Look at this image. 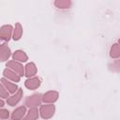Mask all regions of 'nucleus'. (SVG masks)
Segmentation results:
<instances>
[{
	"label": "nucleus",
	"mask_w": 120,
	"mask_h": 120,
	"mask_svg": "<svg viewBox=\"0 0 120 120\" xmlns=\"http://www.w3.org/2000/svg\"><path fill=\"white\" fill-rule=\"evenodd\" d=\"M54 4L59 8H68L71 3H70V1H55Z\"/></svg>",
	"instance_id": "obj_17"
},
{
	"label": "nucleus",
	"mask_w": 120,
	"mask_h": 120,
	"mask_svg": "<svg viewBox=\"0 0 120 120\" xmlns=\"http://www.w3.org/2000/svg\"><path fill=\"white\" fill-rule=\"evenodd\" d=\"M6 66H7V68H8V69H10L11 71L15 72V73H16L17 75H19L20 77L24 75V68H23L22 65H21V64L18 63L17 61H15V60L8 61Z\"/></svg>",
	"instance_id": "obj_1"
},
{
	"label": "nucleus",
	"mask_w": 120,
	"mask_h": 120,
	"mask_svg": "<svg viewBox=\"0 0 120 120\" xmlns=\"http://www.w3.org/2000/svg\"><path fill=\"white\" fill-rule=\"evenodd\" d=\"M12 33L11 25H3L0 28V40H9Z\"/></svg>",
	"instance_id": "obj_4"
},
{
	"label": "nucleus",
	"mask_w": 120,
	"mask_h": 120,
	"mask_svg": "<svg viewBox=\"0 0 120 120\" xmlns=\"http://www.w3.org/2000/svg\"><path fill=\"white\" fill-rule=\"evenodd\" d=\"M120 52V50H119V45L116 43V44H113L112 46V48H111V53H110V55H111V57H112V58H117L118 56H119V53Z\"/></svg>",
	"instance_id": "obj_16"
},
{
	"label": "nucleus",
	"mask_w": 120,
	"mask_h": 120,
	"mask_svg": "<svg viewBox=\"0 0 120 120\" xmlns=\"http://www.w3.org/2000/svg\"><path fill=\"white\" fill-rule=\"evenodd\" d=\"M54 105L52 104H46V105H42L40 107V115L43 119H49L51 118L53 113H54Z\"/></svg>",
	"instance_id": "obj_2"
},
{
	"label": "nucleus",
	"mask_w": 120,
	"mask_h": 120,
	"mask_svg": "<svg viewBox=\"0 0 120 120\" xmlns=\"http://www.w3.org/2000/svg\"><path fill=\"white\" fill-rule=\"evenodd\" d=\"M10 56V50L6 44H0V61H6Z\"/></svg>",
	"instance_id": "obj_9"
},
{
	"label": "nucleus",
	"mask_w": 120,
	"mask_h": 120,
	"mask_svg": "<svg viewBox=\"0 0 120 120\" xmlns=\"http://www.w3.org/2000/svg\"><path fill=\"white\" fill-rule=\"evenodd\" d=\"M4 106V101L2 99H0V107H3Z\"/></svg>",
	"instance_id": "obj_20"
},
{
	"label": "nucleus",
	"mask_w": 120,
	"mask_h": 120,
	"mask_svg": "<svg viewBox=\"0 0 120 120\" xmlns=\"http://www.w3.org/2000/svg\"><path fill=\"white\" fill-rule=\"evenodd\" d=\"M3 74H4V76H5L6 78L10 79V80H11V81H13V82H18L20 81V76H19V75H17L15 72L11 71V70H10V69H8V68H6V69L4 70V72H3Z\"/></svg>",
	"instance_id": "obj_12"
},
{
	"label": "nucleus",
	"mask_w": 120,
	"mask_h": 120,
	"mask_svg": "<svg viewBox=\"0 0 120 120\" xmlns=\"http://www.w3.org/2000/svg\"><path fill=\"white\" fill-rule=\"evenodd\" d=\"M40 83H41V81L38 78L33 77V78H30V79L26 80L25 82H24V85H25L26 88H28L30 90H34V89H37L38 87H39Z\"/></svg>",
	"instance_id": "obj_7"
},
{
	"label": "nucleus",
	"mask_w": 120,
	"mask_h": 120,
	"mask_svg": "<svg viewBox=\"0 0 120 120\" xmlns=\"http://www.w3.org/2000/svg\"><path fill=\"white\" fill-rule=\"evenodd\" d=\"M13 59L15 61H20V62H25L27 61L28 57L26 55V53L22 51H16L14 53H13Z\"/></svg>",
	"instance_id": "obj_13"
},
{
	"label": "nucleus",
	"mask_w": 120,
	"mask_h": 120,
	"mask_svg": "<svg viewBox=\"0 0 120 120\" xmlns=\"http://www.w3.org/2000/svg\"><path fill=\"white\" fill-rule=\"evenodd\" d=\"M9 113H8V110H5V109H0V118H3V119H7L8 117Z\"/></svg>",
	"instance_id": "obj_19"
},
{
	"label": "nucleus",
	"mask_w": 120,
	"mask_h": 120,
	"mask_svg": "<svg viewBox=\"0 0 120 120\" xmlns=\"http://www.w3.org/2000/svg\"><path fill=\"white\" fill-rule=\"evenodd\" d=\"M22 90L21 88H19L16 92H15V95H13L12 97L10 98H8V100H7V103L9 105V106H15L22 98Z\"/></svg>",
	"instance_id": "obj_6"
},
{
	"label": "nucleus",
	"mask_w": 120,
	"mask_h": 120,
	"mask_svg": "<svg viewBox=\"0 0 120 120\" xmlns=\"http://www.w3.org/2000/svg\"><path fill=\"white\" fill-rule=\"evenodd\" d=\"M8 96H9V93L8 92V90H7L2 84H0V98H8Z\"/></svg>",
	"instance_id": "obj_18"
},
{
	"label": "nucleus",
	"mask_w": 120,
	"mask_h": 120,
	"mask_svg": "<svg viewBox=\"0 0 120 120\" xmlns=\"http://www.w3.org/2000/svg\"><path fill=\"white\" fill-rule=\"evenodd\" d=\"M40 102H41V96L39 94L33 95L31 97H28L25 99V105L30 108H34V107L39 105Z\"/></svg>",
	"instance_id": "obj_3"
},
{
	"label": "nucleus",
	"mask_w": 120,
	"mask_h": 120,
	"mask_svg": "<svg viewBox=\"0 0 120 120\" xmlns=\"http://www.w3.org/2000/svg\"><path fill=\"white\" fill-rule=\"evenodd\" d=\"M58 98V93L55 92V91H49L47 93H45L42 98H41V100L43 102H46V103H53L57 100Z\"/></svg>",
	"instance_id": "obj_5"
},
{
	"label": "nucleus",
	"mask_w": 120,
	"mask_h": 120,
	"mask_svg": "<svg viewBox=\"0 0 120 120\" xmlns=\"http://www.w3.org/2000/svg\"><path fill=\"white\" fill-rule=\"evenodd\" d=\"M22 35V25L19 22H17L15 24V29H14L13 36H12L13 37V39L14 40H19L21 38Z\"/></svg>",
	"instance_id": "obj_15"
},
{
	"label": "nucleus",
	"mask_w": 120,
	"mask_h": 120,
	"mask_svg": "<svg viewBox=\"0 0 120 120\" xmlns=\"http://www.w3.org/2000/svg\"><path fill=\"white\" fill-rule=\"evenodd\" d=\"M26 112V109L24 106H21L19 108H17L11 114V118L12 120H21L22 119V117L24 116Z\"/></svg>",
	"instance_id": "obj_8"
},
{
	"label": "nucleus",
	"mask_w": 120,
	"mask_h": 120,
	"mask_svg": "<svg viewBox=\"0 0 120 120\" xmlns=\"http://www.w3.org/2000/svg\"><path fill=\"white\" fill-rule=\"evenodd\" d=\"M37 73V67L34 63H28L24 68V75L26 77H32Z\"/></svg>",
	"instance_id": "obj_11"
},
{
	"label": "nucleus",
	"mask_w": 120,
	"mask_h": 120,
	"mask_svg": "<svg viewBox=\"0 0 120 120\" xmlns=\"http://www.w3.org/2000/svg\"><path fill=\"white\" fill-rule=\"evenodd\" d=\"M38 117V111L36 107H34V108H30L28 113L22 120H37Z\"/></svg>",
	"instance_id": "obj_14"
},
{
	"label": "nucleus",
	"mask_w": 120,
	"mask_h": 120,
	"mask_svg": "<svg viewBox=\"0 0 120 120\" xmlns=\"http://www.w3.org/2000/svg\"><path fill=\"white\" fill-rule=\"evenodd\" d=\"M1 82H2L3 85L5 86V88L8 90V93H12V94H13V93H15V92L17 91V89H18L17 85H16L15 83L10 82L8 81L6 78H2V79H1Z\"/></svg>",
	"instance_id": "obj_10"
}]
</instances>
